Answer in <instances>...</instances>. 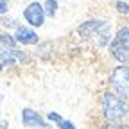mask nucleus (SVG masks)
<instances>
[{
	"label": "nucleus",
	"instance_id": "f257e3e1",
	"mask_svg": "<svg viewBox=\"0 0 129 129\" xmlns=\"http://www.w3.org/2000/svg\"><path fill=\"white\" fill-rule=\"evenodd\" d=\"M99 108H101V115L106 122H124L129 115V102L117 93H113L109 90L101 93L99 99Z\"/></svg>",
	"mask_w": 129,
	"mask_h": 129
},
{
	"label": "nucleus",
	"instance_id": "f03ea898",
	"mask_svg": "<svg viewBox=\"0 0 129 129\" xmlns=\"http://www.w3.org/2000/svg\"><path fill=\"white\" fill-rule=\"evenodd\" d=\"M79 36L84 41H91L95 47H108L111 41V25L108 20H86L77 27Z\"/></svg>",
	"mask_w": 129,
	"mask_h": 129
},
{
	"label": "nucleus",
	"instance_id": "7ed1b4c3",
	"mask_svg": "<svg viewBox=\"0 0 129 129\" xmlns=\"http://www.w3.org/2000/svg\"><path fill=\"white\" fill-rule=\"evenodd\" d=\"M108 86L109 91L129 101V64H118L111 70L108 77Z\"/></svg>",
	"mask_w": 129,
	"mask_h": 129
},
{
	"label": "nucleus",
	"instance_id": "20e7f679",
	"mask_svg": "<svg viewBox=\"0 0 129 129\" xmlns=\"http://www.w3.org/2000/svg\"><path fill=\"white\" fill-rule=\"evenodd\" d=\"M109 54L120 64L129 63V27H120L109 41Z\"/></svg>",
	"mask_w": 129,
	"mask_h": 129
},
{
	"label": "nucleus",
	"instance_id": "39448f33",
	"mask_svg": "<svg viewBox=\"0 0 129 129\" xmlns=\"http://www.w3.org/2000/svg\"><path fill=\"white\" fill-rule=\"evenodd\" d=\"M30 61H32V56L29 52H23L20 48H4V47H0V72L7 70V68H13L16 64L30 63Z\"/></svg>",
	"mask_w": 129,
	"mask_h": 129
},
{
	"label": "nucleus",
	"instance_id": "423d86ee",
	"mask_svg": "<svg viewBox=\"0 0 129 129\" xmlns=\"http://www.w3.org/2000/svg\"><path fill=\"white\" fill-rule=\"evenodd\" d=\"M20 117H22V125L25 129H52V124H48L45 117L34 108H23Z\"/></svg>",
	"mask_w": 129,
	"mask_h": 129
},
{
	"label": "nucleus",
	"instance_id": "0eeeda50",
	"mask_svg": "<svg viewBox=\"0 0 129 129\" xmlns=\"http://www.w3.org/2000/svg\"><path fill=\"white\" fill-rule=\"evenodd\" d=\"M23 18L30 27H41L45 23V11L40 2H30L23 9Z\"/></svg>",
	"mask_w": 129,
	"mask_h": 129
},
{
	"label": "nucleus",
	"instance_id": "6e6552de",
	"mask_svg": "<svg viewBox=\"0 0 129 129\" xmlns=\"http://www.w3.org/2000/svg\"><path fill=\"white\" fill-rule=\"evenodd\" d=\"M13 38L20 45H38L40 43V36L36 34V30H32L29 27H22V25H18L14 29Z\"/></svg>",
	"mask_w": 129,
	"mask_h": 129
},
{
	"label": "nucleus",
	"instance_id": "1a4fd4ad",
	"mask_svg": "<svg viewBox=\"0 0 129 129\" xmlns=\"http://www.w3.org/2000/svg\"><path fill=\"white\" fill-rule=\"evenodd\" d=\"M45 120L48 124H56L57 129H77V125L72 120L64 118L61 113H57V111H48L47 115H45Z\"/></svg>",
	"mask_w": 129,
	"mask_h": 129
},
{
	"label": "nucleus",
	"instance_id": "9d476101",
	"mask_svg": "<svg viewBox=\"0 0 129 129\" xmlns=\"http://www.w3.org/2000/svg\"><path fill=\"white\" fill-rule=\"evenodd\" d=\"M0 47H4V48H16V40L13 38V34L0 30Z\"/></svg>",
	"mask_w": 129,
	"mask_h": 129
},
{
	"label": "nucleus",
	"instance_id": "9b49d317",
	"mask_svg": "<svg viewBox=\"0 0 129 129\" xmlns=\"http://www.w3.org/2000/svg\"><path fill=\"white\" fill-rule=\"evenodd\" d=\"M59 9V2L57 0H45V6H43V11H45V16H50L54 18L56 13Z\"/></svg>",
	"mask_w": 129,
	"mask_h": 129
},
{
	"label": "nucleus",
	"instance_id": "f8f14e48",
	"mask_svg": "<svg viewBox=\"0 0 129 129\" xmlns=\"http://www.w3.org/2000/svg\"><path fill=\"white\" fill-rule=\"evenodd\" d=\"M99 129H127V125L124 124V122H106V124H102Z\"/></svg>",
	"mask_w": 129,
	"mask_h": 129
},
{
	"label": "nucleus",
	"instance_id": "ddd939ff",
	"mask_svg": "<svg viewBox=\"0 0 129 129\" xmlns=\"http://www.w3.org/2000/svg\"><path fill=\"white\" fill-rule=\"evenodd\" d=\"M115 9L122 14H129V4L127 2H122V0H117L115 2Z\"/></svg>",
	"mask_w": 129,
	"mask_h": 129
},
{
	"label": "nucleus",
	"instance_id": "4468645a",
	"mask_svg": "<svg viewBox=\"0 0 129 129\" xmlns=\"http://www.w3.org/2000/svg\"><path fill=\"white\" fill-rule=\"evenodd\" d=\"M0 23L6 25V27H13V29L18 27V22H16V20H13V18H6V16H2V18H0Z\"/></svg>",
	"mask_w": 129,
	"mask_h": 129
},
{
	"label": "nucleus",
	"instance_id": "2eb2a0df",
	"mask_svg": "<svg viewBox=\"0 0 129 129\" xmlns=\"http://www.w3.org/2000/svg\"><path fill=\"white\" fill-rule=\"evenodd\" d=\"M7 11H9V4L0 2V16H2V14H7Z\"/></svg>",
	"mask_w": 129,
	"mask_h": 129
},
{
	"label": "nucleus",
	"instance_id": "dca6fc26",
	"mask_svg": "<svg viewBox=\"0 0 129 129\" xmlns=\"http://www.w3.org/2000/svg\"><path fill=\"white\" fill-rule=\"evenodd\" d=\"M0 129H7V124H4V122H0Z\"/></svg>",
	"mask_w": 129,
	"mask_h": 129
},
{
	"label": "nucleus",
	"instance_id": "f3484780",
	"mask_svg": "<svg viewBox=\"0 0 129 129\" xmlns=\"http://www.w3.org/2000/svg\"><path fill=\"white\" fill-rule=\"evenodd\" d=\"M0 2H6V4H7V2H9V0H0Z\"/></svg>",
	"mask_w": 129,
	"mask_h": 129
}]
</instances>
